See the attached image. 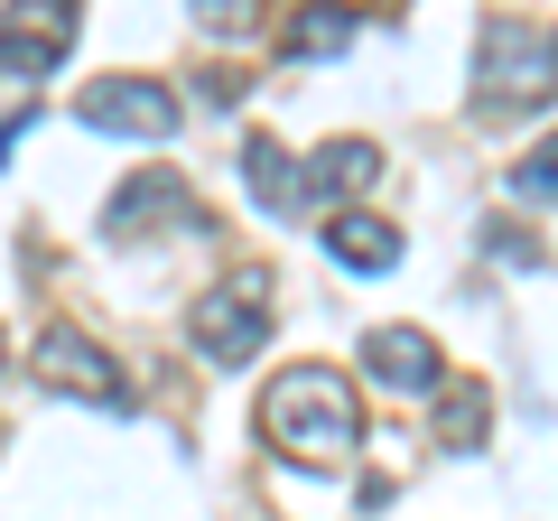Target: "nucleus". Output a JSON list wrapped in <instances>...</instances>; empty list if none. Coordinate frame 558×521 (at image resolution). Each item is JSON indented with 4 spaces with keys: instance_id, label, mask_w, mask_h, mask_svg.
I'll list each match as a JSON object with an SVG mask.
<instances>
[{
    "instance_id": "4468645a",
    "label": "nucleus",
    "mask_w": 558,
    "mask_h": 521,
    "mask_svg": "<svg viewBox=\"0 0 558 521\" xmlns=\"http://www.w3.org/2000/svg\"><path fill=\"white\" fill-rule=\"evenodd\" d=\"M186 10H196V20L215 28V38H242V28L260 20V0H186Z\"/></svg>"
},
{
    "instance_id": "7ed1b4c3",
    "label": "nucleus",
    "mask_w": 558,
    "mask_h": 521,
    "mask_svg": "<svg viewBox=\"0 0 558 521\" xmlns=\"http://www.w3.org/2000/svg\"><path fill=\"white\" fill-rule=\"evenodd\" d=\"M260 336H270V280H223L186 307V344L205 363H252Z\"/></svg>"
},
{
    "instance_id": "dca6fc26",
    "label": "nucleus",
    "mask_w": 558,
    "mask_h": 521,
    "mask_svg": "<svg viewBox=\"0 0 558 521\" xmlns=\"http://www.w3.org/2000/svg\"><path fill=\"white\" fill-rule=\"evenodd\" d=\"M28 131H38V112H10V121H0V159H10V149H20Z\"/></svg>"
},
{
    "instance_id": "f8f14e48",
    "label": "nucleus",
    "mask_w": 558,
    "mask_h": 521,
    "mask_svg": "<svg viewBox=\"0 0 558 521\" xmlns=\"http://www.w3.org/2000/svg\"><path fill=\"white\" fill-rule=\"evenodd\" d=\"M354 47V10L344 0H307L299 20L279 28V57H344Z\"/></svg>"
},
{
    "instance_id": "f03ea898",
    "label": "nucleus",
    "mask_w": 558,
    "mask_h": 521,
    "mask_svg": "<svg viewBox=\"0 0 558 521\" xmlns=\"http://www.w3.org/2000/svg\"><path fill=\"white\" fill-rule=\"evenodd\" d=\"M558 94V38H539L531 20H484L475 38V102L484 112H531Z\"/></svg>"
},
{
    "instance_id": "f257e3e1",
    "label": "nucleus",
    "mask_w": 558,
    "mask_h": 521,
    "mask_svg": "<svg viewBox=\"0 0 558 521\" xmlns=\"http://www.w3.org/2000/svg\"><path fill=\"white\" fill-rule=\"evenodd\" d=\"M260 428H270V447L289 465H344L363 447V401L336 363H299V373H279L260 391Z\"/></svg>"
},
{
    "instance_id": "9d476101",
    "label": "nucleus",
    "mask_w": 558,
    "mask_h": 521,
    "mask_svg": "<svg viewBox=\"0 0 558 521\" xmlns=\"http://www.w3.org/2000/svg\"><path fill=\"white\" fill-rule=\"evenodd\" d=\"M242 186H252L270 215H299V205H307V168L289 159L279 141H252V149H242Z\"/></svg>"
},
{
    "instance_id": "ddd939ff",
    "label": "nucleus",
    "mask_w": 558,
    "mask_h": 521,
    "mask_svg": "<svg viewBox=\"0 0 558 521\" xmlns=\"http://www.w3.org/2000/svg\"><path fill=\"white\" fill-rule=\"evenodd\" d=\"M484 428H494L484 381H438V447H484Z\"/></svg>"
},
{
    "instance_id": "0eeeda50",
    "label": "nucleus",
    "mask_w": 558,
    "mask_h": 521,
    "mask_svg": "<svg viewBox=\"0 0 558 521\" xmlns=\"http://www.w3.org/2000/svg\"><path fill=\"white\" fill-rule=\"evenodd\" d=\"M363 373L381 391H438L447 363H438V336H418V326H373L363 336Z\"/></svg>"
},
{
    "instance_id": "9b49d317",
    "label": "nucleus",
    "mask_w": 558,
    "mask_h": 521,
    "mask_svg": "<svg viewBox=\"0 0 558 521\" xmlns=\"http://www.w3.org/2000/svg\"><path fill=\"white\" fill-rule=\"evenodd\" d=\"M373 178H381V149L373 141H326L317 159H307V196H363Z\"/></svg>"
},
{
    "instance_id": "1a4fd4ad",
    "label": "nucleus",
    "mask_w": 558,
    "mask_h": 521,
    "mask_svg": "<svg viewBox=\"0 0 558 521\" xmlns=\"http://www.w3.org/2000/svg\"><path fill=\"white\" fill-rule=\"evenodd\" d=\"M326 260H344V270H391V260H400V223L344 205V215L326 223Z\"/></svg>"
},
{
    "instance_id": "6e6552de",
    "label": "nucleus",
    "mask_w": 558,
    "mask_h": 521,
    "mask_svg": "<svg viewBox=\"0 0 558 521\" xmlns=\"http://www.w3.org/2000/svg\"><path fill=\"white\" fill-rule=\"evenodd\" d=\"M149 215H178V223H196V196H186V178L178 168H140L131 186H112V233H149Z\"/></svg>"
},
{
    "instance_id": "20e7f679",
    "label": "nucleus",
    "mask_w": 558,
    "mask_h": 521,
    "mask_svg": "<svg viewBox=\"0 0 558 521\" xmlns=\"http://www.w3.org/2000/svg\"><path fill=\"white\" fill-rule=\"evenodd\" d=\"M75 112H84V131H112V141H178L186 102L159 75H102V84H84Z\"/></svg>"
},
{
    "instance_id": "39448f33",
    "label": "nucleus",
    "mask_w": 558,
    "mask_h": 521,
    "mask_svg": "<svg viewBox=\"0 0 558 521\" xmlns=\"http://www.w3.org/2000/svg\"><path fill=\"white\" fill-rule=\"evenodd\" d=\"M84 0H10L0 10V75H57L75 57Z\"/></svg>"
},
{
    "instance_id": "423d86ee",
    "label": "nucleus",
    "mask_w": 558,
    "mask_h": 521,
    "mask_svg": "<svg viewBox=\"0 0 558 521\" xmlns=\"http://www.w3.org/2000/svg\"><path fill=\"white\" fill-rule=\"evenodd\" d=\"M38 381H47V391H75V401H94V410H131L121 363L102 354L94 336H75V326H47V336H38Z\"/></svg>"
},
{
    "instance_id": "f3484780",
    "label": "nucleus",
    "mask_w": 558,
    "mask_h": 521,
    "mask_svg": "<svg viewBox=\"0 0 558 521\" xmlns=\"http://www.w3.org/2000/svg\"><path fill=\"white\" fill-rule=\"evenodd\" d=\"M0 363H10V336H0Z\"/></svg>"
},
{
    "instance_id": "2eb2a0df",
    "label": "nucleus",
    "mask_w": 558,
    "mask_h": 521,
    "mask_svg": "<svg viewBox=\"0 0 558 521\" xmlns=\"http://www.w3.org/2000/svg\"><path fill=\"white\" fill-rule=\"evenodd\" d=\"M512 186H521V196H558V141H539L531 159L512 168Z\"/></svg>"
}]
</instances>
